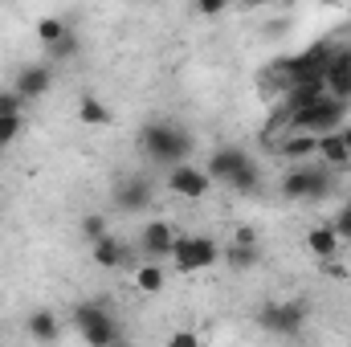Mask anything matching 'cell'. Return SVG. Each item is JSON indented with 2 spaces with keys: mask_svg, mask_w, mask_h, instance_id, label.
<instances>
[{
  "mask_svg": "<svg viewBox=\"0 0 351 347\" xmlns=\"http://www.w3.org/2000/svg\"><path fill=\"white\" fill-rule=\"evenodd\" d=\"M331 164H315V160H302V164H290V172L278 180L282 196L286 200H298V204H311V200H323L331 196Z\"/></svg>",
  "mask_w": 351,
  "mask_h": 347,
  "instance_id": "3957f363",
  "label": "cell"
},
{
  "mask_svg": "<svg viewBox=\"0 0 351 347\" xmlns=\"http://www.w3.org/2000/svg\"><path fill=\"white\" fill-rule=\"evenodd\" d=\"M225 188H233L237 196H254V192H262V168H258V160L250 156L237 172L229 176V184H225Z\"/></svg>",
  "mask_w": 351,
  "mask_h": 347,
  "instance_id": "d6986e66",
  "label": "cell"
},
{
  "mask_svg": "<svg viewBox=\"0 0 351 347\" xmlns=\"http://www.w3.org/2000/svg\"><path fill=\"white\" fill-rule=\"evenodd\" d=\"M74 319V331L82 335V344L90 347H110V344H123V327L114 319V307L102 302V298H90V302H78L70 311Z\"/></svg>",
  "mask_w": 351,
  "mask_h": 347,
  "instance_id": "7a4b0ae2",
  "label": "cell"
},
{
  "mask_svg": "<svg viewBox=\"0 0 351 347\" xmlns=\"http://www.w3.org/2000/svg\"><path fill=\"white\" fill-rule=\"evenodd\" d=\"M74 115H78L82 127H110V123H114V110H110L102 98H94V94H82V98H78Z\"/></svg>",
  "mask_w": 351,
  "mask_h": 347,
  "instance_id": "2e32d148",
  "label": "cell"
},
{
  "mask_svg": "<svg viewBox=\"0 0 351 347\" xmlns=\"http://www.w3.org/2000/svg\"><path fill=\"white\" fill-rule=\"evenodd\" d=\"M302 246H306V254H311V258H319V261L339 258V254H343V237L335 233V225H331V221H327V225H311V229H306V237H302Z\"/></svg>",
  "mask_w": 351,
  "mask_h": 347,
  "instance_id": "7c38bea8",
  "label": "cell"
},
{
  "mask_svg": "<svg viewBox=\"0 0 351 347\" xmlns=\"http://www.w3.org/2000/svg\"><path fill=\"white\" fill-rule=\"evenodd\" d=\"M331 225H335V233H339L343 241H351V200H348V204H339V213H335V221H331Z\"/></svg>",
  "mask_w": 351,
  "mask_h": 347,
  "instance_id": "484cf974",
  "label": "cell"
},
{
  "mask_svg": "<svg viewBox=\"0 0 351 347\" xmlns=\"http://www.w3.org/2000/svg\"><path fill=\"white\" fill-rule=\"evenodd\" d=\"M323 4H331V0H323Z\"/></svg>",
  "mask_w": 351,
  "mask_h": 347,
  "instance_id": "d6a6232c",
  "label": "cell"
},
{
  "mask_svg": "<svg viewBox=\"0 0 351 347\" xmlns=\"http://www.w3.org/2000/svg\"><path fill=\"white\" fill-rule=\"evenodd\" d=\"M315 160H323V164H331V168L351 164V152H348V143H343V135H339V131L319 135V152H315Z\"/></svg>",
  "mask_w": 351,
  "mask_h": 347,
  "instance_id": "ac0fdd59",
  "label": "cell"
},
{
  "mask_svg": "<svg viewBox=\"0 0 351 347\" xmlns=\"http://www.w3.org/2000/svg\"><path fill=\"white\" fill-rule=\"evenodd\" d=\"M66 29H70L66 16H41V21H37V41H41V45H53Z\"/></svg>",
  "mask_w": 351,
  "mask_h": 347,
  "instance_id": "603a6c76",
  "label": "cell"
},
{
  "mask_svg": "<svg viewBox=\"0 0 351 347\" xmlns=\"http://www.w3.org/2000/svg\"><path fill=\"white\" fill-rule=\"evenodd\" d=\"M21 127H25L21 115H0V147H8V143L21 135Z\"/></svg>",
  "mask_w": 351,
  "mask_h": 347,
  "instance_id": "cb8c5ba5",
  "label": "cell"
},
{
  "mask_svg": "<svg viewBox=\"0 0 351 347\" xmlns=\"http://www.w3.org/2000/svg\"><path fill=\"white\" fill-rule=\"evenodd\" d=\"M339 135H343V143H348V152H351V123H343V127H339Z\"/></svg>",
  "mask_w": 351,
  "mask_h": 347,
  "instance_id": "4dcf8cb0",
  "label": "cell"
},
{
  "mask_svg": "<svg viewBox=\"0 0 351 347\" xmlns=\"http://www.w3.org/2000/svg\"><path fill=\"white\" fill-rule=\"evenodd\" d=\"M221 258L225 265L233 270V274H245V270H254L258 261H262V250H258V241H229V246H221Z\"/></svg>",
  "mask_w": 351,
  "mask_h": 347,
  "instance_id": "9a60e30c",
  "label": "cell"
},
{
  "mask_svg": "<svg viewBox=\"0 0 351 347\" xmlns=\"http://www.w3.org/2000/svg\"><path fill=\"white\" fill-rule=\"evenodd\" d=\"M168 344H172V347H196V344H200V335H196V331H172V335H168Z\"/></svg>",
  "mask_w": 351,
  "mask_h": 347,
  "instance_id": "83f0119b",
  "label": "cell"
},
{
  "mask_svg": "<svg viewBox=\"0 0 351 347\" xmlns=\"http://www.w3.org/2000/svg\"><path fill=\"white\" fill-rule=\"evenodd\" d=\"M135 286H139L143 294H160V290L168 286V274H164V265H160V261H143V265L135 270Z\"/></svg>",
  "mask_w": 351,
  "mask_h": 347,
  "instance_id": "ffe728a7",
  "label": "cell"
},
{
  "mask_svg": "<svg viewBox=\"0 0 351 347\" xmlns=\"http://www.w3.org/2000/svg\"><path fill=\"white\" fill-rule=\"evenodd\" d=\"M348 123V102L335 98V94H319L315 102H306L302 110H294L290 127L286 131H311V135H327V131H339Z\"/></svg>",
  "mask_w": 351,
  "mask_h": 347,
  "instance_id": "277c9868",
  "label": "cell"
},
{
  "mask_svg": "<svg viewBox=\"0 0 351 347\" xmlns=\"http://www.w3.org/2000/svg\"><path fill=\"white\" fill-rule=\"evenodd\" d=\"M78 49H82V41H78V33H74V29H66L53 45H45L49 62H70V58H78Z\"/></svg>",
  "mask_w": 351,
  "mask_h": 347,
  "instance_id": "44dd1931",
  "label": "cell"
},
{
  "mask_svg": "<svg viewBox=\"0 0 351 347\" xmlns=\"http://www.w3.org/2000/svg\"><path fill=\"white\" fill-rule=\"evenodd\" d=\"M315 152H319V135H311V131H282V139H278V156L290 164L315 160Z\"/></svg>",
  "mask_w": 351,
  "mask_h": 347,
  "instance_id": "4fadbf2b",
  "label": "cell"
},
{
  "mask_svg": "<svg viewBox=\"0 0 351 347\" xmlns=\"http://www.w3.org/2000/svg\"><path fill=\"white\" fill-rule=\"evenodd\" d=\"M245 160H250V152H245V147H237V143H221V147H213V152H208L204 172H208L213 184H229V176L237 172Z\"/></svg>",
  "mask_w": 351,
  "mask_h": 347,
  "instance_id": "8fae6325",
  "label": "cell"
},
{
  "mask_svg": "<svg viewBox=\"0 0 351 347\" xmlns=\"http://www.w3.org/2000/svg\"><path fill=\"white\" fill-rule=\"evenodd\" d=\"M12 90H16L25 102L45 98V94L53 90V66H45V62H25V66L12 74Z\"/></svg>",
  "mask_w": 351,
  "mask_h": 347,
  "instance_id": "9c48e42d",
  "label": "cell"
},
{
  "mask_svg": "<svg viewBox=\"0 0 351 347\" xmlns=\"http://www.w3.org/2000/svg\"><path fill=\"white\" fill-rule=\"evenodd\" d=\"M25 331H29L37 344H53V339L62 335V323H58V315H53V311H45V307H41V311H33V315L25 319Z\"/></svg>",
  "mask_w": 351,
  "mask_h": 347,
  "instance_id": "e0dca14e",
  "label": "cell"
},
{
  "mask_svg": "<svg viewBox=\"0 0 351 347\" xmlns=\"http://www.w3.org/2000/svg\"><path fill=\"white\" fill-rule=\"evenodd\" d=\"M90 258H94V265H102V270H119L123 261L131 258V250H127V241H123V237L102 233L98 241H90Z\"/></svg>",
  "mask_w": 351,
  "mask_h": 347,
  "instance_id": "5bb4252c",
  "label": "cell"
},
{
  "mask_svg": "<svg viewBox=\"0 0 351 347\" xmlns=\"http://www.w3.org/2000/svg\"><path fill=\"white\" fill-rule=\"evenodd\" d=\"M306 319H311V307L306 302H265L258 311V327L274 339H298L306 331Z\"/></svg>",
  "mask_w": 351,
  "mask_h": 347,
  "instance_id": "5b68a950",
  "label": "cell"
},
{
  "mask_svg": "<svg viewBox=\"0 0 351 347\" xmlns=\"http://www.w3.org/2000/svg\"><path fill=\"white\" fill-rule=\"evenodd\" d=\"M21 110H25V98H21L12 86L0 90V115H21Z\"/></svg>",
  "mask_w": 351,
  "mask_h": 347,
  "instance_id": "d4e9b609",
  "label": "cell"
},
{
  "mask_svg": "<svg viewBox=\"0 0 351 347\" xmlns=\"http://www.w3.org/2000/svg\"><path fill=\"white\" fill-rule=\"evenodd\" d=\"M233 237H237V241H258V233H254V229H245V225H241V229H237Z\"/></svg>",
  "mask_w": 351,
  "mask_h": 347,
  "instance_id": "f1b7e54d",
  "label": "cell"
},
{
  "mask_svg": "<svg viewBox=\"0 0 351 347\" xmlns=\"http://www.w3.org/2000/svg\"><path fill=\"white\" fill-rule=\"evenodd\" d=\"M78 233H82L86 241H98L102 233H110V217H106V213H82V221H78Z\"/></svg>",
  "mask_w": 351,
  "mask_h": 347,
  "instance_id": "7402d4cb",
  "label": "cell"
},
{
  "mask_svg": "<svg viewBox=\"0 0 351 347\" xmlns=\"http://www.w3.org/2000/svg\"><path fill=\"white\" fill-rule=\"evenodd\" d=\"M152 196H156V188H152V180L147 176H123L114 188H110V204L119 208V213H143L147 204H152Z\"/></svg>",
  "mask_w": 351,
  "mask_h": 347,
  "instance_id": "ba28073f",
  "label": "cell"
},
{
  "mask_svg": "<svg viewBox=\"0 0 351 347\" xmlns=\"http://www.w3.org/2000/svg\"><path fill=\"white\" fill-rule=\"evenodd\" d=\"M237 4H241V8H265L269 0H237Z\"/></svg>",
  "mask_w": 351,
  "mask_h": 347,
  "instance_id": "f546056e",
  "label": "cell"
},
{
  "mask_svg": "<svg viewBox=\"0 0 351 347\" xmlns=\"http://www.w3.org/2000/svg\"><path fill=\"white\" fill-rule=\"evenodd\" d=\"M168 188H172L176 196H184V200H204L208 196V188H213V180L204 168H196V164H172L168 168Z\"/></svg>",
  "mask_w": 351,
  "mask_h": 347,
  "instance_id": "30bf717a",
  "label": "cell"
},
{
  "mask_svg": "<svg viewBox=\"0 0 351 347\" xmlns=\"http://www.w3.org/2000/svg\"><path fill=\"white\" fill-rule=\"evenodd\" d=\"M172 246H176V225L172 221H143L139 233H135V254L143 261L172 258Z\"/></svg>",
  "mask_w": 351,
  "mask_h": 347,
  "instance_id": "52a82bcc",
  "label": "cell"
},
{
  "mask_svg": "<svg viewBox=\"0 0 351 347\" xmlns=\"http://www.w3.org/2000/svg\"><path fill=\"white\" fill-rule=\"evenodd\" d=\"M229 4H233V0H196V12L213 21V16H221V12H225Z\"/></svg>",
  "mask_w": 351,
  "mask_h": 347,
  "instance_id": "4316f807",
  "label": "cell"
},
{
  "mask_svg": "<svg viewBox=\"0 0 351 347\" xmlns=\"http://www.w3.org/2000/svg\"><path fill=\"white\" fill-rule=\"evenodd\" d=\"M0 160H4V147H0Z\"/></svg>",
  "mask_w": 351,
  "mask_h": 347,
  "instance_id": "1f68e13d",
  "label": "cell"
},
{
  "mask_svg": "<svg viewBox=\"0 0 351 347\" xmlns=\"http://www.w3.org/2000/svg\"><path fill=\"white\" fill-rule=\"evenodd\" d=\"M217 261H221V246L213 237H184V233H176V246H172L176 274H196V270H208Z\"/></svg>",
  "mask_w": 351,
  "mask_h": 347,
  "instance_id": "8992f818",
  "label": "cell"
},
{
  "mask_svg": "<svg viewBox=\"0 0 351 347\" xmlns=\"http://www.w3.org/2000/svg\"><path fill=\"white\" fill-rule=\"evenodd\" d=\"M139 152L160 164V168H172V164H184L192 152H196V139L184 123H172V119H147L139 127Z\"/></svg>",
  "mask_w": 351,
  "mask_h": 347,
  "instance_id": "6da1fadb",
  "label": "cell"
}]
</instances>
